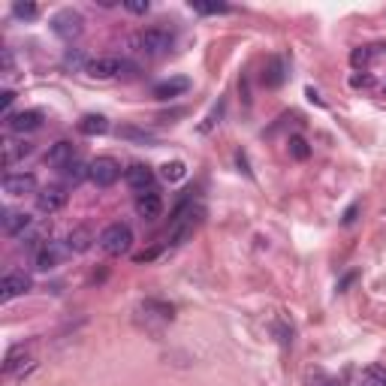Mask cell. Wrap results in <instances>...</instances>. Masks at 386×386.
Wrapping results in <instances>:
<instances>
[{"label":"cell","mask_w":386,"mask_h":386,"mask_svg":"<svg viewBox=\"0 0 386 386\" xmlns=\"http://www.w3.org/2000/svg\"><path fill=\"white\" fill-rule=\"evenodd\" d=\"M100 248L109 257H121V253H127L133 248V229L127 227V223H109V227L100 232Z\"/></svg>","instance_id":"3"},{"label":"cell","mask_w":386,"mask_h":386,"mask_svg":"<svg viewBox=\"0 0 386 386\" xmlns=\"http://www.w3.org/2000/svg\"><path fill=\"white\" fill-rule=\"evenodd\" d=\"M160 175H164V181H181L187 175V166L181 164V160H172V164L160 166Z\"/></svg>","instance_id":"27"},{"label":"cell","mask_w":386,"mask_h":386,"mask_svg":"<svg viewBox=\"0 0 386 386\" xmlns=\"http://www.w3.org/2000/svg\"><path fill=\"white\" fill-rule=\"evenodd\" d=\"M124 6L130 9V13H136V15H145L148 9H151V4H148V0H127Z\"/></svg>","instance_id":"34"},{"label":"cell","mask_w":386,"mask_h":386,"mask_svg":"<svg viewBox=\"0 0 386 386\" xmlns=\"http://www.w3.org/2000/svg\"><path fill=\"white\" fill-rule=\"evenodd\" d=\"M284 79H287V67H284V60H281V58H269L266 69H262V85L281 88Z\"/></svg>","instance_id":"19"},{"label":"cell","mask_w":386,"mask_h":386,"mask_svg":"<svg viewBox=\"0 0 386 386\" xmlns=\"http://www.w3.org/2000/svg\"><path fill=\"white\" fill-rule=\"evenodd\" d=\"M13 13L18 18H27V22H30V18H36L39 9H36V4H13Z\"/></svg>","instance_id":"32"},{"label":"cell","mask_w":386,"mask_h":386,"mask_svg":"<svg viewBox=\"0 0 386 386\" xmlns=\"http://www.w3.org/2000/svg\"><path fill=\"white\" fill-rule=\"evenodd\" d=\"M136 215L142 220H157L164 215V199H160L157 190H148V193H142V197H136Z\"/></svg>","instance_id":"11"},{"label":"cell","mask_w":386,"mask_h":386,"mask_svg":"<svg viewBox=\"0 0 386 386\" xmlns=\"http://www.w3.org/2000/svg\"><path fill=\"white\" fill-rule=\"evenodd\" d=\"M193 13H199V15H223V13H229V6L227 4H190Z\"/></svg>","instance_id":"29"},{"label":"cell","mask_w":386,"mask_h":386,"mask_svg":"<svg viewBox=\"0 0 386 386\" xmlns=\"http://www.w3.org/2000/svg\"><path fill=\"white\" fill-rule=\"evenodd\" d=\"M357 211H359V206H350L347 215H344V223H353V220H357Z\"/></svg>","instance_id":"39"},{"label":"cell","mask_w":386,"mask_h":386,"mask_svg":"<svg viewBox=\"0 0 386 386\" xmlns=\"http://www.w3.org/2000/svg\"><path fill=\"white\" fill-rule=\"evenodd\" d=\"M30 151H34V148H30L27 142H15V139H6V142H4V166H6V169H9V166H15L18 160L30 154Z\"/></svg>","instance_id":"20"},{"label":"cell","mask_w":386,"mask_h":386,"mask_svg":"<svg viewBox=\"0 0 386 386\" xmlns=\"http://www.w3.org/2000/svg\"><path fill=\"white\" fill-rule=\"evenodd\" d=\"M30 290V278L25 275V272H9V275L0 281V299L9 302L15 296H25V293Z\"/></svg>","instance_id":"10"},{"label":"cell","mask_w":386,"mask_h":386,"mask_svg":"<svg viewBox=\"0 0 386 386\" xmlns=\"http://www.w3.org/2000/svg\"><path fill=\"white\" fill-rule=\"evenodd\" d=\"M124 69H130V64L124 58H97V60H88L85 73L91 79H115V76L124 73Z\"/></svg>","instance_id":"6"},{"label":"cell","mask_w":386,"mask_h":386,"mask_svg":"<svg viewBox=\"0 0 386 386\" xmlns=\"http://www.w3.org/2000/svg\"><path fill=\"white\" fill-rule=\"evenodd\" d=\"M160 251H164V248H151V251H142V253H136V262H151V260H154V257H160Z\"/></svg>","instance_id":"35"},{"label":"cell","mask_w":386,"mask_h":386,"mask_svg":"<svg viewBox=\"0 0 386 386\" xmlns=\"http://www.w3.org/2000/svg\"><path fill=\"white\" fill-rule=\"evenodd\" d=\"M290 154L296 157V160H308V154H311L308 142H305L302 136H293V139H290Z\"/></svg>","instance_id":"30"},{"label":"cell","mask_w":386,"mask_h":386,"mask_svg":"<svg viewBox=\"0 0 386 386\" xmlns=\"http://www.w3.org/2000/svg\"><path fill=\"white\" fill-rule=\"evenodd\" d=\"M67 245H60V241H48L46 248H39L36 253H34V266L39 269V272H52V269H58L60 266V260L67 257Z\"/></svg>","instance_id":"7"},{"label":"cell","mask_w":386,"mask_h":386,"mask_svg":"<svg viewBox=\"0 0 386 386\" xmlns=\"http://www.w3.org/2000/svg\"><path fill=\"white\" fill-rule=\"evenodd\" d=\"M30 215H25V211H15V208H4V229H6V236H22V232L30 227Z\"/></svg>","instance_id":"17"},{"label":"cell","mask_w":386,"mask_h":386,"mask_svg":"<svg viewBox=\"0 0 386 386\" xmlns=\"http://www.w3.org/2000/svg\"><path fill=\"white\" fill-rule=\"evenodd\" d=\"M121 139H133V142H142V145H148V142H154V133H148V130H139V127H121L118 130Z\"/></svg>","instance_id":"28"},{"label":"cell","mask_w":386,"mask_h":386,"mask_svg":"<svg viewBox=\"0 0 386 386\" xmlns=\"http://www.w3.org/2000/svg\"><path fill=\"white\" fill-rule=\"evenodd\" d=\"M79 130H82L85 136H103V133H109V121L103 115H85L79 121Z\"/></svg>","instance_id":"23"},{"label":"cell","mask_w":386,"mask_h":386,"mask_svg":"<svg viewBox=\"0 0 386 386\" xmlns=\"http://www.w3.org/2000/svg\"><path fill=\"white\" fill-rule=\"evenodd\" d=\"M18 241H22V248H27V251H39V248H46L48 245V229L43 227V223H30V227L18 236Z\"/></svg>","instance_id":"16"},{"label":"cell","mask_w":386,"mask_h":386,"mask_svg":"<svg viewBox=\"0 0 386 386\" xmlns=\"http://www.w3.org/2000/svg\"><path fill=\"white\" fill-rule=\"evenodd\" d=\"M6 127L13 133H34V130L43 127V112L27 109V112H15V115H6Z\"/></svg>","instance_id":"9"},{"label":"cell","mask_w":386,"mask_h":386,"mask_svg":"<svg viewBox=\"0 0 386 386\" xmlns=\"http://www.w3.org/2000/svg\"><path fill=\"white\" fill-rule=\"evenodd\" d=\"M52 30L60 36V39H76V36H82V30H85V18L82 13H76V9H60V13L52 15Z\"/></svg>","instance_id":"4"},{"label":"cell","mask_w":386,"mask_h":386,"mask_svg":"<svg viewBox=\"0 0 386 386\" xmlns=\"http://www.w3.org/2000/svg\"><path fill=\"white\" fill-rule=\"evenodd\" d=\"M13 73V52L9 48H4V76Z\"/></svg>","instance_id":"37"},{"label":"cell","mask_w":386,"mask_h":386,"mask_svg":"<svg viewBox=\"0 0 386 386\" xmlns=\"http://www.w3.org/2000/svg\"><path fill=\"white\" fill-rule=\"evenodd\" d=\"M359 386H386V368L383 365H368L359 378Z\"/></svg>","instance_id":"26"},{"label":"cell","mask_w":386,"mask_h":386,"mask_svg":"<svg viewBox=\"0 0 386 386\" xmlns=\"http://www.w3.org/2000/svg\"><path fill=\"white\" fill-rule=\"evenodd\" d=\"M383 48L386 46H359V48H353V52H350V64L353 67H368L371 60L383 52Z\"/></svg>","instance_id":"24"},{"label":"cell","mask_w":386,"mask_h":386,"mask_svg":"<svg viewBox=\"0 0 386 386\" xmlns=\"http://www.w3.org/2000/svg\"><path fill=\"white\" fill-rule=\"evenodd\" d=\"M76 160V148H73V142H55L52 151L46 154V164L48 166H55V169H64L69 166Z\"/></svg>","instance_id":"15"},{"label":"cell","mask_w":386,"mask_h":386,"mask_svg":"<svg viewBox=\"0 0 386 386\" xmlns=\"http://www.w3.org/2000/svg\"><path fill=\"white\" fill-rule=\"evenodd\" d=\"M64 206H67L64 187H46L36 193V208L43 211V215H55V211H60Z\"/></svg>","instance_id":"12"},{"label":"cell","mask_w":386,"mask_h":386,"mask_svg":"<svg viewBox=\"0 0 386 386\" xmlns=\"http://www.w3.org/2000/svg\"><path fill=\"white\" fill-rule=\"evenodd\" d=\"M124 181L130 190H136L139 197L148 190H154V172H151V166H142V164H133L130 169H124Z\"/></svg>","instance_id":"8"},{"label":"cell","mask_w":386,"mask_h":386,"mask_svg":"<svg viewBox=\"0 0 386 386\" xmlns=\"http://www.w3.org/2000/svg\"><path fill=\"white\" fill-rule=\"evenodd\" d=\"M308 386H338V380H332L326 371L314 368V371H308Z\"/></svg>","instance_id":"31"},{"label":"cell","mask_w":386,"mask_h":386,"mask_svg":"<svg viewBox=\"0 0 386 386\" xmlns=\"http://www.w3.org/2000/svg\"><path fill=\"white\" fill-rule=\"evenodd\" d=\"M139 311L145 314V317H157L160 323H169L172 317H175V308H172V305H166V302H154V299L142 302Z\"/></svg>","instance_id":"21"},{"label":"cell","mask_w":386,"mask_h":386,"mask_svg":"<svg viewBox=\"0 0 386 386\" xmlns=\"http://www.w3.org/2000/svg\"><path fill=\"white\" fill-rule=\"evenodd\" d=\"M220 115H223V103H218L215 109H211V115L206 118V124H202L199 130H202V133H208V130L211 127H215V124H220Z\"/></svg>","instance_id":"33"},{"label":"cell","mask_w":386,"mask_h":386,"mask_svg":"<svg viewBox=\"0 0 386 386\" xmlns=\"http://www.w3.org/2000/svg\"><path fill=\"white\" fill-rule=\"evenodd\" d=\"M172 43H175V39H172V34L166 27H148V30H139L133 36V48L145 58H164L172 48Z\"/></svg>","instance_id":"2"},{"label":"cell","mask_w":386,"mask_h":386,"mask_svg":"<svg viewBox=\"0 0 386 386\" xmlns=\"http://www.w3.org/2000/svg\"><path fill=\"white\" fill-rule=\"evenodd\" d=\"M118 178H121V164L115 157H97L91 164V181L97 187H112Z\"/></svg>","instance_id":"5"},{"label":"cell","mask_w":386,"mask_h":386,"mask_svg":"<svg viewBox=\"0 0 386 386\" xmlns=\"http://www.w3.org/2000/svg\"><path fill=\"white\" fill-rule=\"evenodd\" d=\"M30 365H34V362H30L27 350H25V344H18V347H13V350L6 353V359H4V371H6V374H15V371H22V368L27 371Z\"/></svg>","instance_id":"18"},{"label":"cell","mask_w":386,"mask_h":386,"mask_svg":"<svg viewBox=\"0 0 386 386\" xmlns=\"http://www.w3.org/2000/svg\"><path fill=\"white\" fill-rule=\"evenodd\" d=\"M206 220V206L202 202H193L187 199L185 206H178L175 218H172V227H169V245H181L193 236V229Z\"/></svg>","instance_id":"1"},{"label":"cell","mask_w":386,"mask_h":386,"mask_svg":"<svg viewBox=\"0 0 386 386\" xmlns=\"http://www.w3.org/2000/svg\"><path fill=\"white\" fill-rule=\"evenodd\" d=\"M36 190V178L30 172H18V175H4V193L9 197H25V193Z\"/></svg>","instance_id":"13"},{"label":"cell","mask_w":386,"mask_h":386,"mask_svg":"<svg viewBox=\"0 0 386 386\" xmlns=\"http://www.w3.org/2000/svg\"><path fill=\"white\" fill-rule=\"evenodd\" d=\"M190 91V79H185V76H175V79H166V82H160V85H154V100H175V97H181V94H187Z\"/></svg>","instance_id":"14"},{"label":"cell","mask_w":386,"mask_h":386,"mask_svg":"<svg viewBox=\"0 0 386 386\" xmlns=\"http://www.w3.org/2000/svg\"><path fill=\"white\" fill-rule=\"evenodd\" d=\"M0 97H4V100H0V103H4V112H6V115H9V106H13V100H15V94H13V91H4V94H0Z\"/></svg>","instance_id":"38"},{"label":"cell","mask_w":386,"mask_h":386,"mask_svg":"<svg viewBox=\"0 0 386 386\" xmlns=\"http://www.w3.org/2000/svg\"><path fill=\"white\" fill-rule=\"evenodd\" d=\"M350 85H353V88H368V85H371V76H368V73L353 76V79H350Z\"/></svg>","instance_id":"36"},{"label":"cell","mask_w":386,"mask_h":386,"mask_svg":"<svg viewBox=\"0 0 386 386\" xmlns=\"http://www.w3.org/2000/svg\"><path fill=\"white\" fill-rule=\"evenodd\" d=\"M60 175H64L67 181H73V185H79V181L91 178V166H85L82 160H73V164H69V166L60 169Z\"/></svg>","instance_id":"25"},{"label":"cell","mask_w":386,"mask_h":386,"mask_svg":"<svg viewBox=\"0 0 386 386\" xmlns=\"http://www.w3.org/2000/svg\"><path fill=\"white\" fill-rule=\"evenodd\" d=\"M91 241H94V232H91L88 227H79V229H73L67 236V248L76 251V253H85L91 248Z\"/></svg>","instance_id":"22"}]
</instances>
